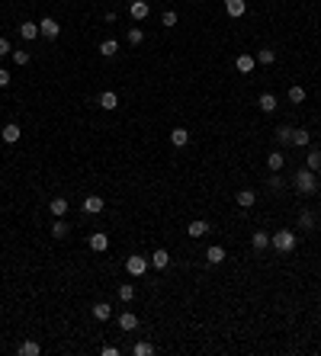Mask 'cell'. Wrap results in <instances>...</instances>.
Returning a JSON list of instances; mask_svg holds the SVG:
<instances>
[{
	"instance_id": "8d00e7d4",
	"label": "cell",
	"mask_w": 321,
	"mask_h": 356,
	"mask_svg": "<svg viewBox=\"0 0 321 356\" xmlns=\"http://www.w3.org/2000/svg\"><path fill=\"white\" fill-rule=\"evenodd\" d=\"M29 58H32V55H29L26 49H19V52H13V61H16L19 68H26V64H29Z\"/></svg>"
},
{
	"instance_id": "7402d4cb",
	"label": "cell",
	"mask_w": 321,
	"mask_h": 356,
	"mask_svg": "<svg viewBox=\"0 0 321 356\" xmlns=\"http://www.w3.org/2000/svg\"><path fill=\"white\" fill-rule=\"evenodd\" d=\"M170 145L174 148H186L189 145V132H186V128H174V132H170Z\"/></svg>"
},
{
	"instance_id": "6da1fadb",
	"label": "cell",
	"mask_w": 321,
	"mask_h": 356,
	"mask_svg": "<svg viewBox=\"0 0 321 356\" xmlns=\"http://www.w3.org/2000/svg\"><path fill=\"white\" fill-rule=\"evenodd\" d=\"M292 186L299 189L302 196H312V193H315V186H318V173H315V170H308V167L295 170V173H292Z\"/></svg>"
},
{
	"instance_id": "5bb4252c",
	"label": "cell",
	"mask_w": 321,
	"mask_h": 356,
	"mask_svg": "<svg viewBox=\"0 0 321 356\" xmlns=\"http://www.w3.org/2000/svg\"><path fill=\"white\" fill-rule=\"evenodd\" d=\"M103 209H106L103 196H87V199H84V212H87V215H100Z\"/></svg>"
},
{
	"instance_id": "8fae6325",
	"label": "cell",
	"mask_w": 321,
	"mask_h": 356,
	"mask_svg": "<svg viewBox=\"0 0 321 356\" xmlns=\"http://www.w3.org/2000/svg\"><path fill=\"white\" fill-rule=\"evenodd\" d=\"M116 321H119V327H122L125 334H132V330H138V315H135V312H122V315L116 318Z\"/></svg>"
},
{
	"instance_id": "60d3db41",
	"label": "cell",
	"mask_w": 321,
	"mask_h": 356,
	"mask_svg": "<svg viewBox=\"0 0 321 356\" xmlns=\"http://www.w3.org/2000/svg\"><path fill=\"white\" fill-rule=\"evenodd\" d=\"M270 186H273V189H280V186H283V176L273 173V176H270Z\"/></svg>"
},
{
	"instance_id": "f546056e",
	"label": "cell",
	"mask_w": 321,
	"mask_h": 356,
	"mask_svg": "<svg viewBox=\"0 0 321 356\" xmlns=\"http://www.w3.org/2000/svg\"><path fill=\"white\" fill-rule=\"evenodd\" d=\"M305 167H308V170H315V173H321V151H318V148H315V151H308Z\"/></svg>"
},
{
	"instance_id": "44dd1931",
	"label": "cell",
	"mask_w": 321,
	"mask_h": 356,
	"mask_svg": "<svg viewBox=\"0 0 321 356\" xmlns=\"http://www.w3.org/2000/svg\"><path fill=\"white\" fill-rule=\"evenodd\" d=\"M49 209H52V215H55V218H65L71 206H68V199H61V196H58V199H52V203H49Z\"/></svg>"
},
{
	"instance_id": "30bf717a",
	"label": "cell",
	"mask_w": 321,
	"mask_h": 356,
	"mask_svg": "<svg viewBox=\"0 0 321 356\" xmlns=\"http://www.w3.org/2000/svg\"><path fill=\"white\" fill-rule=\"evenodd\" d=\"M19 135H23V128H19L16 122H7L4 128H0V138H4L7 145H16V141H19Z\"/></svg>"
},
{
	"instance_id": "ab89813d",
	"label": "cell",
	"mask_w": 321,
	"mask_h": 356,
	"mask_svg": "<svg viewBox=\"0 0 321 356\" xmlns=\"http://www.w3.org/2000/svg\"><path fill=\"white\" fill-rule=\"evenodd\" d=\"M0 87H10V74H7V68H0Z\"/></svg>"
},
{
	"instance_id": "484cf974",
	"label": "cell",
	"mask_w": 321,
	"mask_h": 356,
	"mask_svg": "<svg viewBox=\"0 0 321 356\" xmlns=\"http://www.w3.org/2000/svg\"><path fill=\"white\" fill-rule=\"evenodd\" d=\"M68 231H71V228H68V221H65V218H55V221H52V237H55V241L68 237Z\"/></svg>"
},
{
	"instance_id": "f1b7e54d",
	"label": "cell",
	"mask_w": 321,
	"mask_h": 356,
	"mask_svg": "<svg viewBox=\"0 0 321 356\" xmlns=\"http://www.w3.org/2000/svg\"><path fill=\"white\" fill-rule=\"evenodd\" d=\"M154 353V343H148V340H135L132 343V356H151Z\"/></svg>"
},
{
	"instance_id": "4dcf8cb0",
	"label": "cell",
	"mask_w": 321,
	"mask_h": 356,
	"mask_svg": "<svg viewBox=\"0 0 321 356\" xmlns=\"http://www.w3.org/2000/svg\"><path fill=\"white\" fill-rule=\"evenodd\" d=\"M254 58H257V64H264V68H267V64H273V61H276V52H273V49H260Z\"/></svg>"
},
{
	"instance_id": "e575fe53",
	"label": "cell",
	"mask_w": 321,
	"mask_h": 356,
	"mask_svg": "<svg viewBox=\"0 0 321 356\" xmlns=\"http://www.w3.org/2000/svg\"><path fill=\"white\" fill-rule=\"evenodd\" d=\"M289 103H305V87L292 84V87H289Z\"/></svg>"
},
{
	"instance_id": "ac0fdd59",
	"label": "cell",
	"mask_w": 321,
	"mask_h": 356,
	"mask_svg": "<svg viewBox=\"0 0 321 356\" xmlns=\"http://www.w3.org/2000/svg\"><path fill=\"white\" fill-rule=\"evenodd\" d=\"M151 266H154V270H167V266H170V254L164 251V247H161V251H154V254H151Z\"/></svg>"
},
{
	"instance_id": "74e56055",
	"label": "cell",
	"mask_w": 321,
	"mask_h": 356,
	"mask_svg": "<svg viewBox=\"0 0 321 356\" xmlns=\"http://www.w3.org/2000/svg\"><path fill=\"white\" fill-rule=\"evenodd\" d=\"M7 55H13V45H10L7 35H0V58H7Z\"/></svg>"
},
{
	"instance_id": "5b68a950",
	"label": "cell",
	"mask_w": 321,
	"mask_h": 356,
	"mask_svg": "<svg viewBox=\"0 0 321 356\" xmlns=\"http://www.w3.org/2000/svg\"><path fill=\"white\" fill-rule=\"evenodd\" d=\"M39 32L45 35V39H58V35H61V26H58L55 16H42L39 19Z\"/></svg>"
},
{
	"instance_id": "277c9868",
	"label": "cell",
	"mask_w": 321,
	"mask_h": 356,
	"mask_svg": "<svg viewBox=\"0 0 321 356\" xmlns=\"http://www.w3.org/2000/svg\"><path fill=\"white\" fill-rule=\"evenodd\" d=\"M129 16H132L135 23L148 19L151 16V4H148V0H132V4H129Z\"/></svg>"
},
{
	"instance_id": "9c48e42d",
	"label": "cell",
	"mask_w": 321,
	"mask_h": 356,
	"mask_svg": "<svg viewBox=\"0 0 321 356\" xmlns=\"http://www.w3.org/2000/svg\"><path fill=\"white\" fill-rule=\"evenodd\" d=\"M234 68L241 71V74H251V71L257 68V58H254V55H247V52H241V55L234 58Z\"/></svg>"
},
{
	"instance_id": "4fadbf2b",
	"label": "cell",
	"mask_w": 321,
	"mask_h": 356,
	"mask_svg": "<svg viewBox=\"0 0 321 356\" xmlns=\"http://www.w3.org/2000/svg\"><path fill=\"white\" fill-rule=\"evenodd\" d=\"M186 234H189V237H206V234H209V221H206V218L189 221V225H186Z\"/></svg>"
},
{
	"instance_id": "7c38bea8",
	"label": "cell",
	"mask_w": 321,
	"mask_h": 356,
	"mask_svg": "<svg viewBox=\"0 0 321 356\" xmlns=\"http://www.w3.org/2000/svg\"><path fill=\"white\" fill-rule=\"evenodd\" d=\"M234 203L241 206V209H254V206H257V193H254V189H238Z\"/></svg>"
},
{
	"instance_id": "52a82bcc",
	"label": "cell",
	"mask_w": 321,
	"mask_h": 356,
	"mask_svg": "<svg viewBox=\"0 0 321 356\" xmlns=\"http://www.w3.org/2000/svg\"><path fill=\"white\" fill-rule=\"evenodd\" d=\"M225 13L231 19H241L247 13V0H225Z\"/></svg>"
},
{
	"instance_id": "83f0119b",
	"label": "cell",
	"mask_w": 321,
	"mask_h": 356,
	"mask_svg": "<svg viewBox=\"0 0 321 356\" xmlns=\"http://www.w3.org/2000/svg\"><path fill=\"white\" fill-rule=\"evenodd\" d=\"M116 52H119V42L116 39H103L100 42V55L103 58H116Z\"/></svg>"
},
{
	"instance_id": "836d02e7",
	"label": "cell",
	"mask_w": 321,
	"mask_h": 356,
	"mask_svg": "<svg viewBox=\"0 0 321 356\" xmlns=\"http://www.w3.org/2000/svg\"><path fill=\"white\" fill-rule=\"evenodd\" d=\"M177 19H180V16H177V10H167V13H161V26L164 29H174Z\"/></svg>"
},
{
	"instance_id": "603a6c76",
	"label": "cell",
	"mask_w": 321,
	"mask_h": 356,
	"mask_svg": "<svg viewBox=\"0 0 321 356\" xmlns=\"http://www.w3.org/2000/svg\"><path fill=\"white\" fill-rule=\"evenodd\" d=\"M315 221H318L315 212H308V209L299 212V228H302V231H312V228H315Z\"/></svg>"
},
{
	"instance_id": "8992f818",
	"label": "cell",
	"mask_w": 321,
	"mask_h": 356,
	"mask_svg": "<svg viewBox=\"0 0 321 356\" xmlns=\"http://www.w3.org/2000/svg\"><path fill=\"white\" fill-rule=\"evenodd\" d=\"M90 251H93V254L110 251V234H106V231H93V234H90Z\"/></svg>"
},
{
	"instance_id": "3957f363",
	"label": "cell",
	"mask_w": 321,
	"mask_h": 356,
	"mask_svg": "<svg viewBox=\"0 0 321 356\" xmlns=\"http://www.w3.org/2000/svg\"><path fill=\"white\" fill-rule=\"evenodd\" d=\"M148 266H151V260L148 257H141V254H132V257H129L125 260V273H129V276H145V273H148Z\"/></svg>"
},
{
	"instance_id": "ba28073f",
	"label": "cell",
	"mask_w": 321,
	"mask_h": 356,
	"mask_svg": "<svg viewBox=\"0 0 321 356\" xmlns=\"http://www.w3.org/2000/svg\"><path fill=\"white\" fill-rule=\"evenodd\" d=\"M39 23H32V19H26V23H19V39H26V42H35L39 39Z\"/></svg>"
},
{
	"instance_id": "9a60e30c",
	"label": "cell",
	"mask_w": 321,
	"mask_h": 356,
	"mask_svg": "<svg viewBox=\"0 0 321 356\" xmlns=\"http://www.w3.org/2000/svg\"><path fill=\"white\" fill-rule=\"evenodd\" d=\"M225 247H219V244H212L209 251H206V260H209V266H219V263H225Z\"/></svg>"
},
{
	"instance_id": "2e32d148",
	"label": "cell",
	"mask_w": 321,
	"mask_h": 356,
	"mask_svg": "<svg viewBox=\"0 0 321 356\" xmlns=\"http://www.w3.org/2000/svg\"><path fill=\"white\" fill-rule=\"evenodd\" d=\"M97 103H100V109H106V113H113V109H116V106H119V97H116V93H113V90H103Z\"/></svg>"
},
{
	"instance_id": "1f68e13d",
	"label": "cell",
	"mask_w": 321,
	"mask_h": 356,
	"mask_svg": "<svg viewBox=\"0 0 321 356\" xmlns=\"http://www.w3.org/2000/svg\"><path fill=\"white\" fill-rule=\"evenodd\" d=\"M125 39H129V45H141L145 42V29H138V26H132L125 32Z\"/></svg>"
},
{
	"instance_id": "d6a6232c",
	"label": "cell",
	"mask_w": 321,
	"mask_h": 356,
	"mask_svg": "<svg viewBox=\"0 0 321 356\" xmlns=\"http://www.w3.org/2000/svg\"><path fill=\"white\" fill-rule=\"evenodd\" d=\"M135 299V286H132V282H125V286H119V302H132Z\"/></svg>"
},
{
	"instance_id": "ffe728a7",
	"label": "cell",
	"mask_w": 321,
	"mask_h": 356,
	"mask_svg": "<svg viewBox=\"0 0 321 356\" xmlns=\"http://www.w3.org/2000/svg\"><path fill=\"white\" fill-rule=\"evenodd\" d=\"M308 141H312L308 128H292V141H289V145H295V148H308Z\"/></svg>"
},
{
	"instance_id": "7a4b0ae2",
	"label": "cell",
	"mask_w": 321,
	"mask_h": 356,
	"mask_svg": "<svg viewBox=\"0 0 321 356\" xmlns=\"http://www.w3.org/2000/svg\"><path fill=\"white\" fill-rule=\"evenodd\" d=\"M295 244H299V237H295V231H289V228H283V231H276L270 237V247L276 254H292Z\"/></svg>"
},
{
	"instance_id": "f35d334b",
	"label": "cell",
	"mask_w": 321,
	"mask_h": 356,
	"mask_svg": "<svg viewBox=\"0 0 321 356\" xmlns=\"http://www.w3.org/2000/svg\"><path fill=\"white\" fill-rule=\"evenodd\" d=\"M103 356H119V347H113V343H106V347H100Z\"/></svg>"
},
{
	"instance_id": "d6986e66",
	"label": "cell",
	"mask_w": 321,
	"mask_h": 356,
	"mask_svg": "<svg viewBox=\"0 0 321 356\" xmlns=\"http://www.w3.org/2000/svg\"><path fill=\"white\" fill-rule=\"evenodd\" d=\"M251 247H254L257 254H264L267 247H270V234H267V231H254V237H251Z\"/></svg>"
},
{
	"instance_id": "cb8c5ba5",
	"label": "cell",
	"mask_w": 321,
	"mask_h": 356,
	"mask_svg": "<svg viewBox=\"0 0 321 356\" xmlns=\"http://www.w3.org/2000/svg\"><path fill=\"white\" fill-rule=\"evenodd\" d=\"M93 312V318H97V321H110V315H113V308H110V302H97L90 308Z\"/></svg>"
},
{
	"instance_id": "d590c367",
	"label": "cell",
	"mask_w": 321,
	"mask_h": 356,
	"mask_svg": "<svg viewBox=\"0 0 321 356\" xmlns=\"http://www.w3.org/2000/svg\"><path fill=\"white\" fill-rule=\"evenodd\" d=\"M276 141H280V145H289V141H292V128L289 125H280L276 128Z\"/></svg>"
},
{
	"instance_id": "e0dca14e",
	"label": "cell",
	"mask_w": 321,
	"mask_h": 356,
	"mask_svg": "<svg viewBox=\"0 0 321 356\" xmlns=\"http://www.w3.org/2000/svg\"><path fill=\"white\" fill-rule=\"evenodd\" d=\"M283 164H286L283 151H270V154H267V167H270V173H280V170H283Z\"/></svg>"
},
{
	"instance_id": "4316f807",
	"label": "cell",
	"mask_w": 321,
	"mask_h": 356,
	"mask_svg": "<svg viewBox=\"0 0 321 356\" xmlns=\"http://www.w3.org/2000/svg\"><path fill=\"white\" fill-rule=\"evenodd\" d=\"M257 103H260V109H264V113H276V106H280L273 93H260V100H257Z\"/></svg>"
},
{
	"instance_id": "d4e9b609",
	"label": "cell",
	"mask_w": 321,
	"mask_h": 356,
	"mask_svg": "<svg viewBox=\"0 0 321 356\" xmlns=\"http://www.w3.org/2000/svg\"><path fill=\"white\" fill-rule=\"evenodd\" d=\"M16 353H19V356H39V353H42V347H39L35 340H23Z\"/></svg>"
}]
</instances>
